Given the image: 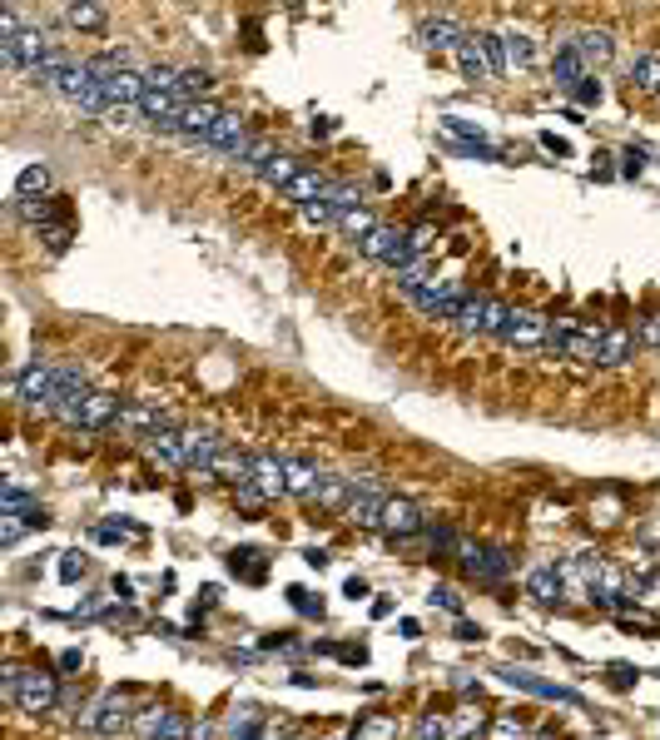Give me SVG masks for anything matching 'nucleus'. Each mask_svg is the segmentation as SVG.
<instances>
[{"mask_svg": "<svg viewBox=\"0 0 660 740\" xmlns=\"http://www.w3.org/2000/svg\"><path fill=\"white\" fill-rule=\"evenodd\" d=\"M80 388H90L85 383V373L80 368H65V363H25L20 373H15V383H10V393L25 403V408H35V413H55L70 393H80Z\"/></svg>", "mask_w": 660, "mask_h": 740, "instance_id": "f257e3e1", "label": "nucleus"}, {"mask_svg": "<svg viewBox=\"0 0 660 740\" xmlns=\"http://www.w3.org/2000/svg\"><path fill=\"white\" fill-rule=\"evenodd\" d=\"M120 408H125V398H115V393H100V388H80V393H70L50 418H60L65 428H85V433H100V428H110V423H120Z\"/></svg>", "mask_w": 660, "mask_h": 740, "instance_id": "f03ea898", "label": "nucleus"}, {"mask_svg": "<svg viewBox=\"0 0 660 740\" xmlns=\"http://www.w3.org/2000/svg\"><path fill=\"white\" fill-rule=\"evenodd\" d=\"M0 691H5L10 706H20V711H30V716H45V711H55V701H60V681H55L50 671H30V666H5Z\"/></svg>", "mask_w": 660, "mask_h": 740, "instance_id": "7ed1b4c3", "label": "nucleus"}, {"mask_svg": "<svg viewBox=\"0 0 660 740\" xmlns=\"http://www.w3.org/2000/svg\"><path fill=\"white\" fill-rule=\"evenodd\" d=\"M457 55V70L472 80V85H487L497 80L507 65H502V35H487V30H467V40L452 50Z\"/></svg>", "mask_w": 660, "mask_h": 740, "instance_id": "20e7f679", "label": "nucleus"}, {"mask_svg": "<svg viewBox=\"0 0 660 740\" xmlns=\"http://www.w3.org/2000/svg\"><path fill=\"white\" fill-rule=\"evenodd\" d=\"M358 254H363V259H373V264H388V269H402V264H412V259H417L412 234L388 229V224H373V229L358 239Z\"/></svg>", "mask_w": 660, "mask_h": 740, "instance_id": "39448f33", "label": "nucleus"}, {"mask_svg": "<svg viewBox=\"0 0 660 740\" xmlns=\"http://www.w3.org/2000/svg\"><path fill=\"white\" fill-rule=\"evenodd\" d=\"M507 303H497V298L487 294H467V303H462V313L452 318L462 333H482V338H497L502 333V323H507Z\"/></svg>", "mask_w": 660, "mask_h": 740, "instance_id": "423d86ee", "label": "nucleus"}, {"mask_svg": "<svg viewBox=\"0 0 660 740\" xmlns=\"http://www.w3.org/2000/svg\"><path fill=\"white\" fill-rule=\"evenodd\" d=\"M50 50H55V45H50V35H45L40 25H20L10 40H0V60H5L10 70H30V65H40Z\"/></svg>", "mask_w": 660, "mask_h": 740, "instance_id": "0eeeda50", "label": "nucleus"}, {"mask_svg": "<svg viewBox=\"0 0 660 740\" xmlns=\"http://www.w3.org/2000/svg\"><path fill=\"white\" fill-rule=\"evenodd\" d=\"M407 298H412L427 318H447V323H452V318L462 313V303H467V289H462L457 279H427L417 294H407Z\"/></svg>", "mask_w": 660, "mask_h": 740, "instance_id": "6e6552de", "label": "nucleus"}, {"mask_svg": "<svg viewBox=\"0 0 660 740\" xmlns=\"http://www.w3.org/2000/svg\"><path fill=\"white\" fill-rule=\"evenodd\" d=\"M184 95L179 90H149L144 85V95H139V115L154 125V130H164V135H179V115H184Z\"/></svg>", "mask_w": 660, "mask_h": 740, "instance_id": "1a4fd4ad", "label": "nucleus"}, {"mask_svg": "<svg viewBox=\"0 0 660 740\" xmlns=\"http://www.w3.org/2000/svg\"><path fill=\"white\" fill-rule=\"evenodd\" d=\"M497 676H502L507 686L527 691V696H541V701H556V706H571V711H581V706H586L576 691H566V686H556V681H541L536 671H522V666H502Z\"/></svg>", "mask_w": 660, "mask_h": 740, "instance_id": "9d476101", "label": "nucleus"}, {"mask_svg": "<svg viewBox=\"0 0 660 740\" xmlns=\"http://www.w3.org/2000/svg\"><path fill=\"white\" fill-rule=\"evenodd\" d=\"M546 333H551V318H541V313H522V308H512L497 338H502V343H512V348H527V353H536V348H546Z\"/></svg>", "mask_w": 660, "mask_h": 740, "instance_id": "9b49d317", "label": "nucleus"}, {"mask_svg": "<svg viewBox=\"0 0 660 740\" xmlns=\"http://www.w3.org/2000/svg\"><path fill=\"white\" fill-rule=\"evenodd\" d=\"M80 726H85V731H100V736H110V731H130V696L105 691V696L80 716Z\"/></svg>", "mask_w": 660, "mask_h": 740, "instance_id": "f8f14e48", "label": "nucleus"}, {"mask_svg": "<svg viewBox=\"0 0 660 740\" xmlns=\"http://www.w3.org/2000/svg\"><path fill=\"white\" fill-rule=\"evenodd\" d=\"M378 527H383L388 537H417V532H427V517H422V507H417L412 497H393V492H388Z\"/></svg>", "mask_w": 660, "mask_h": 740, "instance_id": "ddd939ff", "label": "nucleus"}, {"mask_svg": "<svg viewBox=\"0 0 660 740\" xmlns=\"http://www.w3.org/2000/svg\"><path fill=\"white\" fill-rule=\"evenodd\" d=\"M457 552H462V567H467L477 582H507V577H512V557L497 552V547H472V542H462Z\"/></svg>", "mask_w": 660, "mask_h": 740, "instance_id": "4468645a", "label": "nucleus"}, {"mask_svg": "<svg viewBox=\"0 0 660 740\" xmlns=\"http://www.w3.org/2000/svg\"><path fill=\"white\" fill-rule=\"evenodd\" d=\"M134 736H199V726H189L179 711H164V706H149L130 721Z\"/></svg>", "mask_w": 660, "mask_h": 740, "instance_id": "2eb2a0df", "label": "nucleus"}, {"mask_svg": "<svg viewBox=\"0 0 660 740\" xmlns=\"http://www.w3.org/2000/svg\"><path fill=\"white\" fill-rule=\"evenodd\" d=\"M199 145H204V149H219V154H229V159H234L239 149L249 145V120H244L239 110H224V115H219V125H214V130H209Z\"/></svg>", "mask_w": 660, "mask_h": 740, "instance_id": "dca6fc26", "label": "nucleus"}, {"mask_svg": "<svg viewBox=\"0 0 660 740\" xmlns=\"http://www.w3.org/2000/svg\"><path fill=\"white\" fill-rule=\"evenodd\" d=\"M566 45L586 60V70H601V65H611V55H616V40H611L606 30H576Z\"/></svg>", "mask_w": 660, "mask_h": 740, "instance_id": "f3484780", "label": "nucleus"}, {"mask_svg": "<svg viewBox=\"0 0 660 740\" xmlns=\"http://www.w3.org/2000/svg\"><path fill=\"white\" fill-rule=\"evenodd\" d=\"M219 452H224V438H214V433H184V472H214Z\"/></svg>", "mask_w": 660, "mask_h": 740, "instance_id": "a211bd4d", "label": "nucleus"}, {"mask_svg": "<svg viewBox=\"0 0 660 740\" xmlns=\"http://www.w3.org/2000/svg\"><path fill=\"white\" fill-rule=\"evenodd\" d=\"M219 115H224V110H219L214 100H189V105H184V115H179V135L199 145V140L219 125Z\"/></svg>", "mask_w": 660, "mask_h": 740, "instance_id": "6ab92c4d", "label": "nucleus"}, {"mask_svg": "<svg viewBox=\"0 0 660 740\" xmlns=\"http://www.w3.org/2000/svg\"><path fill=\"white\" fill-rule=\"evenodd\" d=\"M283 482H288V497L313 502L318 487H323V472H318L313 462H303V457H283Z\"/></svg>", "mask_w": 660, "mask_h": 740, "instance_id": "aec40b11", "label": "nucleus"}, {"mask_svg": "<svg viewBox=\"0 0 660 740\" xmlns=\"http://www.w3.org/2000/svg\"><path fill=\"white\" fill-rule=\"evenodd\" d=\"M144 452H149L159 467H174V472H184V433H174V428H159V433H149V438H144Z\"/></svg>", "mask_w": 660, "mask_h": 740, "instance_id": "412c9836", "label": "nucleus"}, {"mask_svg": "<svg viewBox=\"0 0 660 740\" xmlns=\"http://www.w3.org/2000/svg\"><path fill=\"white\" fill-rule=\"evenodd\" d=\"M417 40H422L427 50H457V45L467 40V30H462L457 20L437 15V20H422V25H417Z\"/></svg>", "mask_w": 660, "mask_h": 740, "instance_id": "4be33fe9", "label": "nucleus"}, {"mask_svg": "<svg viewBox=\"0 0 660 740\" xmlns=\"http://www.w3.org/2000/svg\"><path fill=\"white\" fill-rule=\"evenodd\" d=\"M631 348H636V338H631L626 328H601V333H596V363H601V368H621V363L631 358Z\"/></svg>", "mask_w": 660, "mask_h": 740, "instance_id": "5701e85b", "label": "nucleus"}, {"mask_svg": "<svg viewBox=\"0 0 660 740\" xmlns=\"http://www.w3.org/2000/svg\"><path fill=\"white\" fill-rule=\"evenodd\" d=\"M249 487H259L264 497H283V492H288V482H283V457L254 452V477H249Z\"/></svg>", "mask_w": 660, "mask_h": 740, "instance_id": "b1692460", "label": "nucleus"}, {"mask_svg": "<svg viewBox=\"0 0 660 740\" xmlns=\"http://www.w3.org/2000/svg\"><path fill=\"white\" fill-rule=\"evenodd\" d=\"M323 189H328V174H318V169H308V164H303V169H298V174L278 189V194H283V199H293V204L303 209V204L323 199Z\"/></svg>", "mask_w": 660, "mask_h": 740, "instance_id": "393cba45", "label": "nucleus"}, {"mask_svg": "<svg viewBox=\"0 0 660 740\" xmlns=\"http://www.w3.org/2000/svg\"><path fill=\"white\" fill-rule=\"evenodd\" d=\"M120 428H130V433H139V438H149V433L169 428V418H164L154 403H125V408H120Z\"/></svg>", "mask_w": 660, "mask_h": 740, "instance_id": "a878e982", "label": "nucleus"}, {"mask_svg": "<svg viewBox=\"0 0 660 740\" xmlns=\"http://www.w3.org/2000/svg\"><path fill=\"white\" fill-rule=\"evenodd\" d=\"M105 5L100 0H65V25L70 30H85V35H95V30H105Z\"/></svg>", "mask_w": 660, "mask_h": 740, "instance_id": "bb28decb", "label": "nucleus"}, {"mask_svg": "<svg viewBox=\"0 0 660 740\" xmlns=\"http://www.w3.org/2000/svg\"><path fill=\"white\" fill-rule=\"evenodd\" d=\"M551 75H556V85L571 95V90H576V85H581L591 70H586V60H581L571 45H561V50H556V60H551Z\"/></svg>", "mask_w": 660, "mask_h": 740, "instance_id": "cd10ccee", "label": "nucleus"}, {"mask_svg": "<svg viewBox=\"0 0 660 740\" xmlns=\"http://www.w3.org/2000/svg\"><path fill=\"white\" fill-rule=\"evenodd\" d=\"M561 592H566V582H561V572H556V567H531V572H527V596H531V601L551 606V601H561Z\"/></svg>", "mask_w": 660, "mask_h": 740, "instance_id": "c85d7f7f", "label": "nucleus"}, {"mask_svg": "<svg viewBox=\"0 0 660 740\" xmlns=\"http://www.w3.org/2000/svg\"><path fill=\"white\" fill-rule=\"evenodd\" d=\"M502 65H507V70H531V65H536L531 35H522V30H507V35H502Z\"/></svg>", "mask_w": 660, "mask_h": 740, "instance_id": "c756f323", "label": "nucleus"}, {"mask_svg": "<svg viewBox=\"0 0 660 740\" xmlns=\"http://www.w3.org/2000/svg\"><path fill=\"white\" fill-rule=\"evenodd\" d=\"M348 497H353V477H333V472H323V487H318V507H333V512H343L348 507Z\"/></svg>", "mask_w": 660, "mask_h": 740, "instance_id": "7c9ffc66", "label": "nucleus"}, {"mask_svg": "<svg viewBox=\"0 0 660 740\" xmlns=\"http://www.w3.org/2000/svg\"><path fill=\"white\" fill-rule=\"evenodd\" d=\"M298 169H303V164H298L293 154H283V149H273V154H268V164H264V169H259V179H264V184H273V189H283V184H288V179H293Z\"/></svg>", "mask_w": 660, "mask_h": 740, "instance_id": "2f4dec72", "label": "nucleus"}, {"mask_svg": "<svg viewBox=\"0 0 660 740\" xmlns=\"http://www.w3.org/2000/svg\"><path fill=\"white\" fill-rule=\"evenodd\" d=\"M631 90L660 95V55H641V60L631 65Z\"/></svg>", "mask_w": 660, "mask_h": 740, "instance_id": "473e14b6", "label": "nucleus"}, {"mask_svg": "<svg viewBox=\"0 0 660 740\" xmlns=\"http://www.w3.org/2000/svg\"><path fill=\"white\" fill-rule=\"evenodd\" d=\"M15 189H20L25 199H30V194H50V169H45V164H30V169H20Z\"/></svg>", "mask_w": 660, "mask_h": 740, "instance_id": "72a5a7b5", "label": "nucleus"}, {"mask_svg": "<svg viewBox=\"0 0 660 740\" xmlns=\"http://www.w3.org/2000/svg\"><path fill=\"white\" fill-rule=\"evenodd\" d=\"M268 154H273V145H268V140H259V135H249V145L234 154V164H244V169H254V174H259V169L268 164Z\"/></svg>", "mask_w": 660, "mask_h": 740, "instance_id": "f704fd0d", "label": "nucleus"}, {"mask_svg": "<svg viewBox=\"0 0 660 740\" xmlns=\"http://www.w3.org/2000/svg\"><path fill=\"white\" fill-rule=\"evenodd\" d=\"M373 224H378V219H373V214H368L363 204H358V209H343V214H338V229H343V234H353V239H363V234H368Z\"/></svg>", "mask_w": 660, "mask_h": 740, "instance_id": "c9c22d12", "label": "nucleus"}, {"mask_svg": "<svg viewBox=\"0 0 660 740\" xmlns=\"http://www.w3.org/2000/svg\"><path fill=\"white\" fill-rule=\"evenodd\" d=\"M209 85H214V75H209V70H194V65H189V70H179V90H184V100H199Z\"/></svg>", "mask_w": 660, "mask_h": 740, "instance_id": "e433bc0d", "label": "nucleus"}, {"mask_svg": "<svg viewBox=\"0 0 660 740\" xmlns=\"http://www.w3.org/2000/svg\"><path fill=\"white\" fill-rule=\"evenodd\" d=\"M144 85H149V90H179V70L154 65V70H144ZM179 95H184V90H179Z\"/></svg>", "mask_w": 660, "mask_h": 740, "instance_id": "4c0bfd02", "label": "nucleus"}, {"mask_svg": "<svg viewBox=\"0 0 660 740\" xmlns=\"http://www.w3.org/2000/svg\"><path fill=\"white\" fill-rule=\"evenodd\" d=\"M427 601H432V606H442V611H452V616H462V596L452 592V587H432Z\"/></svg>", "mask_w": 660, "mask_h": 740, "instance_id": "58836bf2", "label": "nucleus"}, {"mask_svg": "<svg viewBox=\"0 0 660 740\" xmlns=\"http://www.w3.org/2000/svg\"><path fill=\"white\" fill-rule=\"evenodd\" d=\"M15 214H20V219H30V224H45V219H50V204H45V199H40V204H35V199H20V204H15Z\"/></svg>", "mask_w": 660, "mask_h": 740, "instance_id": "ea45409f", "label": "nucleus"}, {"mask_svg": "<svg viewBox=\"0 0 660 740\" xmlns=\"http://www.w3.org/2000/svg\"><path fill=\"white\" fill-rule=\"evenodd\" d=\"M571 95H576L581 105H601V80H591V75H586V80H581Z\"/></svg>", "mask_w": 660, "mask_h": 740, "instance_id": "a19ab883", "label": "nucleus"}, {"mask_svg": "<svg viewBox=\"0 0 660 740\" xmlns=\"http://www.w3.org/2000/svg\"><path fill=\"white\" fill-rule=\"evenodd\" d=\"M358 736H397V721H358Z\"/></svg>", "mask_w": 660, "mask_h": 740, "instance_id": "79ce46f5", "label": "nucleus"}, {"mask_svg": "<svg viewBox=\"0 0 660 740\" xmlns=\"http://www.w3.org/2000/svg\"><path fill=\"white\" fill-rule=\"evenodd\" d=\"M80 572H85V557H80V552H65V562H60V577H65V582H75Z\"/></svg>", "mask_w": 660, "mask_h": 740, "instance_id": "37998d69", "label": "nucleus"}, {"mask_svg": "<svg viewBox=\"0 0 660 740\" xmlns=\"http://www.w3.org/2000/svg\"><path fill=\"white\" fill-rule=\"evenodd\" d=\"M621 159H626V164H621V169H626V174H641V169H646V159H651V154H646V149H626V154H621Z\"/></svg>", "mask_w": 660, "mask_h": 740, "instance_id": "c03bdc74", "label": "nucleus"}, {"mask_svg": "<svg viewBox=\"0 0 660 740\" xmlns=\"http://www.w3.org/2000/svg\"><path fill=\"white\" fill-rule=\"evenodd\" d=\"M412 736H447V721H432V716H427V721H417V726H412Z\"/></svg>", "mask_w": 660, "mask_h": 740, "instance_id": "a18cd8bd", "label": "nucleus"}, {"mask_svg": "<svg viewBox=\"0 0 660 740\" xmlns=\"http://www.w3.org/2000/svg\"><path fill=\"white\" fill-rule=\"evenodd\" d=\"M15 30H20V15H15V10L5 5V15H0V40H10Z\"/></svg>", "mask_w": 660, "mask_h": 740, "instance_id": "49530a36", "label": "nucleus"}, {"mask_svg": "<svg viewBox=\"0 0 660 740\" xmlns=\"http://www.w3.org/2000/svg\"><path fill=\"white\" fill-rule=\"evenodd\" d=\"M641 343L660 348V313H656V318H646V328H641Z\"/></svg>", "mask_w": 660, "mask_h": 740, "instance_id": "de8ad7c7", "label": "nucleus"}]
</instances>
